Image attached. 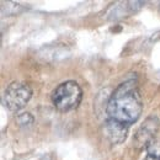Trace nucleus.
<instances>
[{
    "label": "nucleus",
    "instance_id": "nucleus-7",
    "mask_svg": "<svg viewBox=\"0 0 160 160\" xmlns=\"http://www.w3.org/2000/svg\"><path fill=\"white\" fill-rule=\"evenodd\" d=\"M18 121L20 123V126L22 127H30L32 123H33V117L30 115V113H22L18 117Z\"/></svg>",
    "mask_w": 160,
    "mask_h": 160
},
{
    "label": "nucleus",
    "instance_id": "nucleus-1",
    "mask_svg": "<svg viewBox=\"0 0 160 160\" xmlns=\"http://www.w3.org/2000/svg\"><path fill=\"white\" fill-rule=\"evenodd\" d=\"M143 111V100L138 84L133 79L118 85L107 103L108 118L131 126L138 120Z\"/></svg>",
    "mask_w": 160,
    "mask_h": 160
},
{
    "label": "nucleus",
    "instance_id": "nucleus-4",
    "mask_svg": "<svg viewBox=\"0 0 160 160\" xmlns=\"http://www.w3.org/2000/svg\"><path fill=\"white\" fill-rule=\"evenodd\" d=\"M160 127V121L158 118V116H149L147 117L145 121L140 124V127L138 128L137 133L134 134L133 138V143L134 147L137 148H148V145L155 139V136L159 131Z\"/></svg>",
    "mask_w": 160,
    "mask_h": 160
},
{
    "label": "nucleus",
    "instance_id": "nucleus-3",
    "mask_svg": "<svg viewBox=\"0 0 160 160\" xmlns=\"http://www.w3.org/2000/svg\"><path fill=\"white\" fill-rule=\"evenodd\" d=\"M32 98V89L25 82H11L4 91L2 102L10 111H19L23 108Z\"/></svg>",
    "mask_w": 160,
    "mask_h": 160
},
{
    "label": "nucleus",
    "instance_id": "nucleus-6",
    "mask_svg": "<svg viewBox=\"0 0 160 160\" xmlns=\"http://www.w3.org/2000/svg\"><path fill=\"white\" fill-rule=\"evenodd\" d=\"M147 152H148V155L160 158V140H157V139L153 140V142L148 145Z\"/></svg>",
    "mask_w": 160,
    "mask_h": 160
},
{
    "label": "nucleus",
    "instance_id": "nucleus-5",
    "mask_svg": "<svg viewBox=\"0 0 160 160\" xmlns=\"http://www.w3.org/2000/svg\"><path fill=\"white\" fill-rule=\"evenodd\" d=\"M128 129H129L128 124L121 123L118 121L108 118V117H107V120L105 122V126H103L105 137L112 144H120L126 139L127 134H128Z\"/></svg>",
    "mask_w": 160,
    "mask_h": 160
},
{
    "label": "nucleus",
    "instance_id": "nucleus-2",
    "mask_svg": "<svg viewBox=\"0 0 160 160\" xmlns=\"http://www.w3.org/2000/svg\"><path fill=\"white\" fill-rule=\"evenodd\" d=\"M82 99V90L77 81L68 80L58 85L52 92V103L60 112L77 108Z\"/></svg>",
    "mask_w": 160,
    "mask_h": 160
},
{
    "label": "nucleus",
    "instance_id": "nucleus-8",
    "mask_svg": "<svg viewBox=\"0 0 160 160\" xmlns=\"http://www.w3.org/2000/svg\"><path fill=\"white\" fill-rule=\"evenodd\" d=\"M144 160H160V158H157V157H152V155H147V158Z\"/></svg>",
    "mask_w": 160,
    "mask_h": 160
}]
</instances>
